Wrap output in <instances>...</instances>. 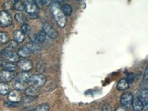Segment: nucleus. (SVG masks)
I'll use <instances>...</instances> for the list:
<instances>
[{
	"label": "nucleus",
	"instance_id": "nucleus-8",
	"mask_svg": "<svg viewBox=\"0 0 148 111\" xmlns=\"http://www.w3.org/2000/svg\"><path fill=\"white\" fill-rule=\"evenodd\" d=\"M16 76V74L14 72L6 70L0 71V80L3 82H10Z\"/></svg>",
	"mask_w": 148,
	"mask_h": 111
},
{
	"label": "nucleus",
	"instance_id": "nucleus-7",
	"mask_svg": "<svg viewBox=\"0 0 148 111\" xmlns=\"http://www.w3.org/2000/svg\"><path fill=\"white\" fill-rule=\"evenodd\" d=\"M42 29L45 34L48 35L49 37H52V38H57L58 36V33L56 31V29L51 26L49 22H45L42 25Z\"/></svg>",
	"mask_w": 148,
	"mask_h": 111
},
{
	"label": "nucleus",
	"instance_id": "nucleus-34",
	"mask_svg": "<svg viewBox=\"0 0 148 111\" xmlns=\"http://www.w3.org/2000/svg\"><path fill=\"white\" fill-rule=\"evenodd\" d=\"M115 111H128V110H127L126 107L121 106H119L118 108L115 110Z\"/></svg>",
	"mask_w": 148,
	"mask_h": 111
},
{
	"label": "nucleus",
	"instance_id": "nucleus-2",
	"mask_svg": "<svg viewBox=\"0 0 148 111\" xmlns=\"http://www.w3.org/2000/svg\"><path fill=\"white\" fill-rule=\"evenodd\" d=\"M47 77L43 74H36L31 76L29 81V84L30 86H34L38 88L45 85L47 82Z\"/></svg>",
	"mask_w": 148,
	"mask_h": 111
},
{
	"label": "nucleus",
	"instance_id": "nucleus-17",
	"mask_svg": "<svg viewBox=\"0 0 148 111\" xmlns=\"http://www.w3.org/2000/svg\"><path fill=\"white\" fill-rule=\"evenodd\" d=\"M13 37L16 42H22L25 38V35L20 30H16L13 33Z\"/></svg>",
	"mask_w": 148,
	"mask_h": 111
},
{
	"label": "nucleus",
	"instance_id": "nucleus-5",
	"mask_svg": "<svg viewBox=\"0 0 148 111\" xmlns=\"http://www.w3.org/2000/svg\"><path fill=\"white\" fill-rule=\"evenodd\" d=\"M132 100H133V95L130 92L126 91L121 94L120 97V103L122 106L126 108V107L131 106Z\"/></svg>",
	"mask_w": 148,
	"mask_h": 111
},
{
	"label": "nucleus",
	"instance_id": "nucleus-24",
	"mask_svg": "<svg viewBox=\"0 0 148 111\" xmlns=\"http://www.w3.org/2000/svg\"><path fill=\"white\" fill-rule=\"evenodd\" d=\"M50 106L47 104H42L30 111H49Z\"/></svg>",
	"mask_w": 148,
	"mask_h": 111
},
{
	"label": "nucleus",
	"instance_id": "nucleus-28",
	"mask_svg": "<svg viewBox=\"0 0 148 111\" xmlns=\"http://www.w3.org/2000/svg\"><path fill=\"white\" fill-rule=\"evenodd\" d=\"M45 69V63L44 61H40L37 64V71L40 73L43 72Z\"/></svg>",
	"mask_w": 148,
	"mask_h": 111
},
{
	"label": "nucleus",
	"instance_id": "nucleus-13",
	"mask_svg": "<svg viewBox=\"0 0 148 111\" xmlns=\"http://www.w3.org/2000/svg\"><path fill=\"white\" fill-rule=\"evenodd\" d=\"M25 95L28 97H34V98H36V97H38L39 94V91L38 90L37 88L34 87V86H29L25 90Z\"/></svg>",
	"mask_w": 148,
	"mask_h": 111
},
{
	"label": "nucleus",
	"instance_id": "nucleus-6",
	"mask_svg": "<svg viewBox=\"0 0 148 111\" xmlns=\"http://www.w3.org/2000/svg\"><path fill=\"white\" fill-rule=\"evenodd\" d=\"M12 22V18L11 15L6 11L0 12V25L2 27H7L11 25Z\"/></svg>",
	"mask_w": 148,
	"mask_h": 111
},
{
	"label": "nucleus",
	"instance_id": "nucleus-30",
	"mask_svg": "<svg viewBox=\"0 0 148 111\" xmlns=\"http://www.w3.org/2000/svg\"><path fill=\"white\" fill-rule=\"evenodd\" d=\"M126 80V81L128 82V84H131L133 82L134 80V74H128L126 76V78H125Z\"/></svg>",
	"mask_w": 148,
	"mask_h": 111
},
{
	"label": "nucleus",
	"instance_id": "nucleus-14",
	"mask_svg": "<svg viewBox=\"0 0 148 111\" xmlns=\"http://www.w3.org/2000/svg\"><path fill=\"white\" fill-rule=\"evenodd\" d=\"M33 52H32V50L29 49V48L27 45H24L23 46L21 47V48L18 50V56L22 57H27L30 56V54Z\"/></svg>",
	"mask_w": 148,
	"mask_h": 111
},
{
	"label": "nucleus",
	"instance_id": "nucleus-20",
	"mask_svg": "<svg viewBox=\"0 0 148 111\" xmlns=\"http://www.w3.org/2000/svg\"><path fill=\"white\" fill-rule=\"evenodd\" d=\"M132 104V106H133L134 111H142L143 110L144 108L143 105L138 98L133 99Z\"/></svg>",
	"mask_w": 148,
	"mask_h": 111
},
{
	"label": "nucleus",
	"instance_id": "nucleus-25",
	"mask_svg": "<svg viewBox=\"0 0 148 111\" xmlns=\"http://www.w3.org/2000/svg\"><path fill=\"white\" fill-rule=\"evenodd\" d=\"M13 7L16 10L22 11L25 10V3L21 1H16L13 3Z\"/></svg>",
	"mask_w": 148,
	"mask_h": 111
},
{
	"label": "nucleus",
	"instance_id": "nucleus-12",
	"mask_svg": "<svg viewBox=\"0 0 148 111\" xmlns=\"http://www.w3.org/2000/svg\"><path fill=\"white\" fill-rule=\"evenodd\" d=\"M16 65L5 61H0V71L6 70L14 72L16 70Z\"/></svg>",
	"mask_w": 148,
	"mask_h": 111
},
{
	"label": "nucleus",
	"instance_id": "nucleus-4",
	"mask_svg": "<svg viewBox=\"0 0 148 111\" xmlns=\"http://www.w3.org/2000/svg\"><path fill=\"white\" fill-rule=\"evenodd\" d=\"M25 3V10L30 16L36 17L38 12V7L34 1H26Z\"/></svg>",
	"mask_w": 148,
	"mask_h": 111
},
{
	"label": "nucleus",
	"instance_id": "nucleus-9",
	"mask_svg": "<svg viewBox=\"0 0 148 111\" xmlns=\"http://www.w3.org/2000/svg\"><path fill=\"white\" fill-rule=\"evenodd\" d=\"M18 67L24 72H27L33 67V63L29 59H23L18 61Z\"/></svg>",
	"mask_w": 148,
	"mask_h": 111
},
{
	"label": "nucleus",
	"instance_id": "nucleus-22",
	"mask_svg": "<svg viewBox=\"0 0 148 111\" xmlns=\"http://www.w3.org/2000/svg\"><path fill=\"white\" fill-rule=\"evenodd\" d=\"M15 19L16 20L17 22L21 24H23V25L25 24L26 22L27 21L26 16L24 14H23L22 13H16L15 14Z\"/></svg>",
	"mask_w": 148,
	"mask_h": 111
},
{
	"label": "nucleus",
	"instance_id": "nucleus-31",
	"mask_svg": "<svg viewBox=\"0 0 148 111\" xmlns=\"http://www.w3.org/2000/svg\"><path fill=\"white\" fill-rule=\"evenodd\" d=\"M17 42H15V41H10V42H9L8 44V46L5 49H8V50H12L13 48H15L17 46Z\"/></svg>",
	"mask_w": 148,
	"mask_h": 111
},
{
	"label": "nucleus",
	"instance_id": "nucleus-29",
	"mask_svg": "<svg viewBox=\"0 0 148 111\" xmlns=\"http://www.w3.org/2000/svg\"><path fill=\"white\" fill-rule=\"evenodd\" d=\"M51 1H49V0H47V1H36L35 3L37 5L38 7H40L42 5H49L51 4Z\"/></svg>",
	"mask_w": 148,
	"mask_h": 111
},
{
	"label": "nucleus",
	"instance_id": "nucleus-36",
	"mask_svg": "<svg viewBox=\"0 0 148 111\" xmlns=\"http://www.w3.org/2000/svg\"><path fill=\"white\" fill-rule=\"evenodd\" d=\"M21 111H29V110H25H25H21Z\"/></svg>",
	"mask_w": 148,
	"mask_h": 111
},
{
	"label": "nucleus",
	"instance_id": "nucleus-21",
	"mask_svg": "<svg viewBox=\"0 0 148 111\" xmlns=\"http://www.w3.org/2000/svg\"><path fill=\"white\" fill-rule=\"evenodd\" d=\"M61 9L63 11V12L65 14V15H71L73 11V8H72L71 5L68 3H63L61 5Z\"/></svg>",
	"mask_w": 148,
	"mask_h": 111
},
{
	"label": "nucleus",
	"instance_id": "nucleus-11",
	"mask_svg": "<svg viewBox=\"0 0 148 111\" xmlns=\"http://www.w3.org/2000/svg\"><path fill=\"white\" fill-rule=\"evenodd\" d=\"M45 39H46V34H45L44 31H41L31 36V42L40 44V43H42L44 42Z\"/></svg>",
	"mask_w": 148,
	"mask_h": 111
},
{
	"label": "nucleus",
	"instance_id": "nucleus-15",
	"mask_svg": "<svg viewBox=\"0 0 148 111\" xmlns=\"http://www.w3.org/2000/svg\"><path fill=\"white\" fill-rule=\"evenodd\" d=\"M139 100L141 101V103L143 104L144 108L147 107L148 104V91L147 89H143L141 91V93L139 94V97H138Z\"/></svg>",
	"mask_w": 148,
	"mask_h": 111
},
{
	"label": "nucleus",
	"instance_id": "nucleus-19",
	"mask_svg": "<svg viewBox=\"0 0 148 111\" xmlns=\"http://www.w3.org/2000/svg\"><path fill=\"white\" fill-rule=\"evenodd\" d=\"M129 87L128 82L126 81L125 78H121L119 80L117 84V89L119 91H123V90H126Z\"/></svg>",
	"mask_w": 148,
	"mask_h": 111
},
{
	"label": "nucleus",
	"instance_id": "nucleus-10",
	"mask_svg": "<svg viewBox=\"0 0 148 111\" xmlns=\"http://www.w3.org/2000/svg\"><path fill=\"white\" fill-rule=\"evenodd\" d=\"M8 99L9 101L12 103H17L21 101L22 97L19 91H18V90H13V91H10L8 95Z\"/></svg>",
	"mask_w": 148,
	"mask_h": 111
},
{
	"label": "nucleus",
	"instance_id": "nucleus-1",
	"mask_svg": "<svg viewBox=\"0 0 148 111\" xmlns=\"http://www.w3.org/2000/svg\"><path fill=\"white\" fill-rule=\"evenodd\" d=\"M51 10L59 27L61 28L65 27L66 21H67V18H66V16L63 12V11L61 9L60 5L56 2L53 3L51 4Z\"/></svg>",
	"mask_w": 148,
	"mask_h": 111
},
{
	"label": "nucleus",
	"instance_id": "nucleus-26",
	"mask_svg": "<svg viewBox=\"0 0 148 111\" xmlns=\"http://www.w3.org/2000/svg\"><path fill=\"white\" fill-rule=\"evenodd\" d=\"M8 42V37L6 33L0 32V44H5Z\"/></svg>",
	"mask_w": 148,
	"mask_h": 111
},
{
	"label": "nucleus",
	"instance_id": "nucleus-23",
	"mask_svg": "<svg viewBox=\"0 0 148 111\" xmlns=\"http://www.w3.org/2000/svg\"><path fill=\"white\" fill-rule=\"evenodd\" d=\"M9 91H10L9 86L4 82H0V94L5 95L8 93Z\"/></svg>",
	"mask_w": 148,
	"mask_h": 111
},
{
	"label": "nucleus",
	"instance_id": "nucleus-33",
	"mask_svg": "<svg viewBox=\"0 0 148 111\" xmlns=\"http://www.w3.org/2000/svg\"><path fill=\"white\" fill-rule=\"evenodd\" d=\"M102 111H112V109L109 104H104Z\"/></svg>",
	"mask_w": 148,
	"mask_h": 111
},
{
	"label": "nucleus",
	"instance_id": "nucleus-27",
	"mask_svg": "<svg viewBox=\"0 0 148 111\" xmlns=\"http://www.w3.org/2000/svg\"><path fill=\"white\" fill-rule=\"evenodd\" d=\"M30 31H31V27L28 24L25 23L23 24L21 27V31L24 33L25 35H28L29 34Z\"/></svg>",
	"mask_w": 148,
	"mask_h": 111
},
{
	"label": "nucleus",
	"instance_id": "nucleus-16",
	"mask_svg": "<svg viewBox=\"0 0 148 111\" xmlns=\"http://www.w3.org/2000/svg\"><path fill=\"white\" fill-rule=\"evenodd\" d=\"M30 77H31V75H30L29 73L25 72H21V73H20L18 76H17L16 80H18V81L22 82H24V83L29 84Z\"/></svg>",
	"mask_w": 148,
	"mask_h": 111
},
{
	"label": "nucleus",
	"instance_id": "nucleus-18",
	"mask_svg": "<svg viewBox=\"0 0 148 111\" xmlns=\"http://www.w3.org/2000/svg\"><path fill=\"white\" fill-rule=\"evenodd\" d=\"M29 84L24 83V82H22L21 81H18L15 79V80L13 82V86L15 88V89L18 90V91H20V90H25L28 87Z\"/></svg>",
	"mask_w": 148,
	"mask_h": 111
},
{
	"label": "nucleus",
	"instance_id": "nucleus-35",
	"mask_svg": "<svg viewBox=\"0 0 148 111\" xmlns=\"http://www.w3.org/2000/svg\"><path fill=\"white\" fill-rule=\"evenodd\" d=\"M3 50H4V49H3L2 46H1V44H0V52H2Z\"/></svg>",
	"mask_w": 148,
	"mask_h": 111
},
{
	"label": "nucleus",
	"instance_id": "nucleus-32",
	"mask_svg": "<svg viewBox=\"0 0 148 111\" xmlns=\"http://www.w3.org/2000/svg\"><path fill=\"white\" fill-rule=\"evenodd\" d=\"M13 3H12L11 2H5L3 6L4 7V9L8 10V9H10L12 8V7H13Z\"/></svg>",
	"mask_w": 148,
	"mask_h": 111
},
{
	"label": "nucleus",
	"instance_id": "nucleus-3",
	"mask_svg": "<svg viewBox=\"0 0 148 111\" xmlns=\"http://www.w3.org/2000/svg\"><path fill=\"white\" fill-rule=\"evenodd\" d=\"M1 55L3 59L9 63H14L19 61L18 54L12 50L4 49L1 52Z\"/></svg>",
	"mask_w": 148,
	"mask_h": 111
}]
</instances>
